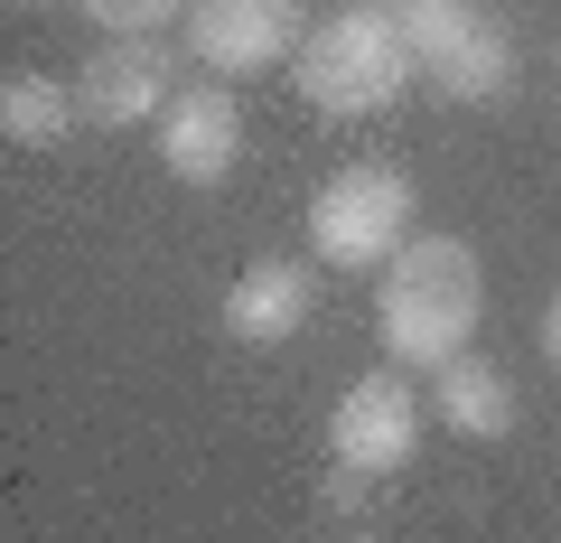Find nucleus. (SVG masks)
Segmentation results:
<instances>
[{"instance_id":"16","label":"nucleus","mask_w":561,"mask_h":543,"mask_svg":"<svg viewBox=\"0 0 561 543\" xmlns=\"http://www.w3.org/2000/svg\"><path fill=\"white\" fill-rule=\"evenodd\" d=\"M383 10H412V0H383Z\"/></svg>"},{"instance_id":"1","label":"nucleus","mask_w":561,"mask_h":543,"mask_svg":"<svg viewBox=\"0 0 561 543\" xmlns=\"http://www.w3.org/2000/svg\"><path fill=\"white\" fill-rule=\"evenodd\" d=\"M486 319V272L459 235H412L393 262H383V291H375V338L393 365H421L440 375L449 357H468Z\"/></svg>"},{"instance_id":"11","label":"nucleus","mask_w":561,"mask_h":543,"mask_svg":"<svg viewBox=\"0 0 561 543\" xmlns=\"http://www.w3.org/2000/svg\"><path fill=\"white\" fill-rule=\"evenodd\" d=\"M76 122H84L76 84L38 76V66H28V76H10V84H0V132H10V142H20V150H57L66 132H76Z\"/></svg>"},{"instance_id":"4","label":"nucleus","mask_w":561,"mask_h":543,"mask_svg":"<svg viewBox=\"0 0 561 543\" xmlns=\"http://www.w3.org/2000/svg\"><path fill=\"white\" fill-rule=\"evenodd\" d=\"M393 20H402V38H412V66L440 84L449 103H496L505 84H515V38L486 20L478 0H412Z\"/></svg>"},{"instance_id":"7","label":"nucleus","mask_w":561,"mask_h":543,"mask_svg":"<svg viewBox=\"0 0 561 543\" xmlns=\"http://www.w3.org/2000/svg\"><path fill=\"white\" fill-rule=\"evenodd\" d=\"M160 169L179 188H225L243 169V103L225 84H179V103L160 113Z\"/></svg>"},{"instance_id":"5","label":"nucleus","mask_w":561,"mask_h":543,"mask_svg":"<svg viewBox=\"0 0 561 543\" xmlns=\"http://www.w3.org/2000/svg\"><path fill=\"white\" fill-rule=\"evenodd\" d=\"M421 431H431V412H421V394L402 384V365H375V375H356L337 394V412H328V460L365 468V478H402V468L421 460Z\"/></svg>"},{"instance_id":"8","label":"nucleus","mask_w":561,"mask_h":543,"mask_svg":"<svg viewBox=\"0 0 561 543\" xmlns=\"http://www.w3.org/2000/svg\"><path fill=\"white\" fill-rule=\"evenodd\" d=\"M76 103H84L94 132H131V122H160L169 103H179V84H169V57H160V47L122 38V47H94V57H84Z\"/></svg>"},{"instance_id":"3","label":"nucleus","mask_w":561,"mask_h":543,"mask_svg":"<svg viewBox=\"0 0 561 543\" xmlns=\"http://www.w3.org/2000/svg\"><path fill=\"white\" fill-rule=\"evenodd\" d=\"M412 179L402 169H337V179L309 197V244H319L328 272H383V262L412 244Z\"/></svg>"},{"instance_id":"15","label":"nucleus","mask_w":561,"mask_h":543,"mask_svg":"<svg viewBox=\"0 0 561 543\" xmlns=\"http://www.w3.org/2000/svg\"><path fill=\"white\" fill-rule=\"evenodd\" d=\"M10 10H47V0H10Z\"/></svg>"},{"instance_id":"13","label":"nucleus","mask_w":561,"mask_h":543,"mask_svg":"<svg viewBox=\"0 0 561 543\" xmlns=\"http://www.w3.org/2000/svg\"><path fill=\"white\" fill-rule=\"evenodd\" d=\"M365 487H375V478H365V468H337V460H328V478H319V506H328V516H346V524H356L365 506H375V497H365Z\"/></svg>"},{"instance_id":"12","label":"nucleus","mask_w":561,"mask_h":543,"mask_svg":"<svg viewBox=\"0 0 561 543\" xmlns=\"http://www.w3.org/2000/svg\"><path fill=\"white\" fill-rule=\"evenodd\" d=\"M76 10H84L94 29H113V38H160L169 20L187 29V0H76Z\"/></svg>"},{"instance_id":"14","label":"nucleus","mask_w":561,"mask_h":543,"mask_svg":"<svg viewBox=\"0 0 561 543\" xmlns=\"http://www.w3.org/2000/svg\"><path fill=\"white\" fill-rule=\"evenodd\" d=\"M542 357L561 365V291H552V309H542Z\"/></svg>"},{"instance_id":"6","label":"nucleus","mask_w":561,"mask_h":543,"mask_svg":"<svg viewBox=\"0 0 561 543\" xmlns=\"http://www.w3.org/2000/svg\"><path fill=\"white\" fill-rule=\"evenodd\" d=\"M309 47V10L300 0H187V57L206 76H272V66H300Z\"/></svg>"},{"instance_id":"10","label":"nucleus","mask_w":561,"mask_h":543,"mask_svg":"<svg viewBox=\"0 0 561 543\" xmlns=\"http://www.w3.org/2000/svg\"><path fill=\"white\" fill-rule=\"evenodd\" d=\"M431 384H440V422L459 431V441H505V431H515V384H505V365H486L478 347L449 357Z\"/></svg>"},{"instance_id":"9","label":"nucleus","mask_w":561,"mask_h":543,"mask_svg":"<svg viewBox=\"0 0 561 543\" xmlns=\"http://www.w3.org/2000/svg\"><path fill=\"white\" fill-rule=\"evenodd\" d=\"M309 309H319V272L262 253L253 272L225 291V338H234V347H290L309 328Z\"/></svg>"},{"instance_id":"17","label":"nucleus","mask_w":561,"mask_h":543,"mask_svg":"<svg viewBox=\"0 0 561 543\" xmlns=\"http://www.w3.org/2000/svg\"><path fill=\"white\" fill-rule=\"evenodd\" d=\"M346 543H375V534H346Z\"/></svg>"},{"instance_id":"2","label":"nucleus","mask_w":561,"mask_h":543,"mask_svg":"<svg viewBox=\"0 0 561 543\" xmlns=\"http://www.w3.org/2000/svg\"><path fill=\"white\" fill-rule=\"evenodd\" d=\"M290 76H300V94L319 103V113L365 122V113H393L421 66H412V38H402L393 10H383V0H356V10H337V20L309 29V47H300Z\"/></svg>"}]
</instances>
